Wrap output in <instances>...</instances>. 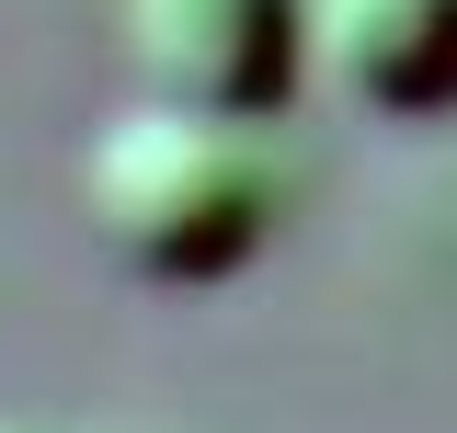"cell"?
Listing matches in <instances>:
<instances>
[{
  "mask_svg": "<svg viewBox=\"0 0 457 433\" xmlns=\"http://www.w3.org/2000/svg\"><path fill=\"white\" fill-rule=\"evenodd\" d=\"M80 228L149 285H218L286 228V160L263 114L126 92L80 126Z\"/></svg>",
  "mask_w": 457,
  "mask_h": 433,
  "instance_id": "1",
  "label": "cell"
},
{
  "mask_svg": "<svg viewBox=\"0 0 457 433\" xmlns=\"http://www.w3.org/2000/svg\"><path fill=\"white\" fill-rule=\"evenodd\" d=\"M137 92H183L218 114H275L297 80V0H114Z\"/></svg>",
  "mask_w": 457,
  "mask_h": 433,
  "instance_id": "2",
  "label": "cell"
},
{
  "mask_svg": "<svg viewBox=\"0 0 457 433\" xmlns=\"http://www.w3.org/2000/svg\"><path fill=\"white\" fill-rule=\"evenodd\" d=\"M297 80L354 114H446L457 103V0H297Z\"/></svg>",
  "mask_w": 457,
  "mask_h": 433,
  "instance_id": "3",
  "label": "cell"
},
{
  "mask_svg": "<svg viewBox=\"0 0 457 433\" xmlns=\"http://www.w3.org/2000/svg\"><path fill=\"white\" fill-rule=\"evenodd\" d=\"M0 433H35V422H0Z\"/></svg>",
  "mask_w": 457,
  "mask_h": 433,
  "instance_id": "4",
  "label": "cell"
}]
</instances>
